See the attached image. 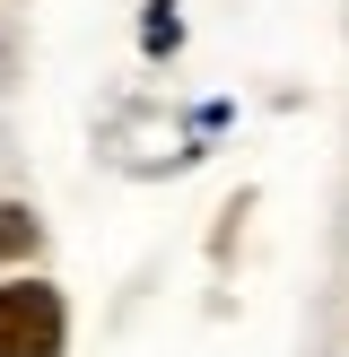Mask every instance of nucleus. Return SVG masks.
<instances>
[{
	"label": "nucleus",
	"mask_w": 349,
	"mask_h": 357,
	"mask_svg": "<svg viewBox=\"0 0 349 357\" xmlns=\"http://www.w3.org/2000/svg\"><path fill=\"white\" fill-rule=\"evenodd\" d=\"M0 357H61V296L44 279H0Z\"/></svg>",
	"instance_id": "obj_1"
},
{
	"label": "nucleus",
	"mask_w": 349,
	"mask_h": 357,
	"mask_svg": "<svg viewBox=\"0 0 349 357\" xmlns=\"http://www.w3.org/2000/svg\"><path fill=\"white\" fill-rule=\"evenodd\" d=\"M27 253H35V218L17 201H0V261H27Z\"/></svg>",
	"instance_id": "obj_2"
}]
</instances>
